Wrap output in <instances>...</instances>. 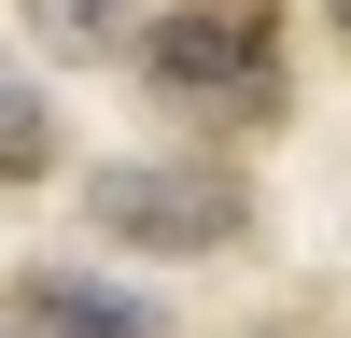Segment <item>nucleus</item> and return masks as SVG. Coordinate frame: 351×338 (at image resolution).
<instances>
[{
  "instance_id": "nucleus-6",
  "label": "nucleus",
  "mask_w": 351,
  "mask_h": 338,
  "mask_svg": "<svg viewBox=\"0 0 351 338\" xmlns=\"http://www.w3.org/2000/svg\"><path fill=\"white\" fill-rule=\"evenodd\" d=\"M324 14H337V43H351V0H324Z\"/></svg>"
},
{
  "instance_id": "nucleus-1",
  "label": "nucleus",
  "mask_w": 351,
  "mask_h": 338,
  "mask_svg": "<svg viewBox=\"0 0 351 338\" xmlns=\"http://www.w3.org/2000/svg\"><path fill=\"white\" fill-rule=\"evenodd\" d=\"M141 84L211 127H267L295 99V56H281V0H169L141 28Z\"/></svg>"
},
{
  "instance_id": "nucleus-4",
  "label": "nucleus",
  "mask_w": 351,
  "mask_h": 338,
  "mask_svg": "<svg viewBox=\"0 0 351 338\" xmlns=\"http://www.w3.org/2000/svg\"><path fill=\"white\" fill-rule=\"evenodd\" d=\"M127 14H141V0H14V28L56 56V71H84V56H127Z\"/></svg>"
},
{
  "instance_id": "nucleus-3",
  "label": "nucleus",
  "mask_w": 351,
  "mask_h": 338,
  "mask_svg": "<svg viewBox=\"0 0 351 338\" xmlns=\"http://www.w3.org/2000/svg\"><path fill=\"white\" fill-rule=\"evenodd\" d=\"M14 338H169V324L99 268H28L14 282Z\"/></svg>"
},
{
  "instance_id": "nucleus-5",
  "label": "nucleus",
  "mask_w": 351,
  "mask_h": 338,
  "mask_svg": "<svg viewBox=\"0 0 351 338\" xmlns=\"http://www.w3.org/2000/svg\"><path fill=\"white\" fill-rule=\"evenodd\" d=\"M43 169H56V113L0 71V183H43Z\"/></svg>"
},
{
  "instance_id": "nucleus-2",
  "label": "nucleus",
  "mask_w": 351,
  "mask_h": 338,
  "mask_svg": "<svg viewBox=\"0 0 351 338\" xmlns=\"http://www.w3.org/2000/svg\"><path fill=\"white\" fill-rule=\"evenodd\" d=\"M84 212H99V240L127 254H239L253 240V183L225 155H127L84 183Z\"/></svg>"
}]
</instances>
